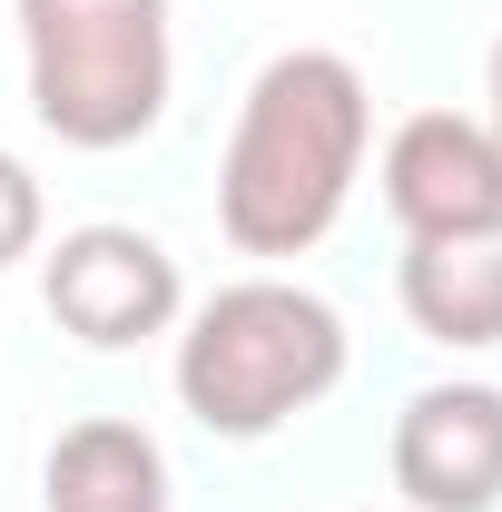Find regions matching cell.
I'll return each instance as SVG.
<instances>
[{"mask_svg": "<svg viewBox=\"0 0 502 512\" xmlns=\"http://www.w3.org/2000/svg\"><path fill=\"white\" fill-rule=\"evenodd\" d=\"M394 493L414 512L502 503V394L493 384H424L394 414Z\"/></svg>", "mask_w": 502, "mask_h": 512, "instance_id": "8992f818", "label": "cell"}, {"mask_svg": "<svg viewBox=\"0 0 502 512\" xmlns=\"http://www.w3.org/2000/svg\"><path fill=\"white\" fill-rule=\"evenodd\" d=\"M404 316L434 345H502V237H414Z\"/></svg>", "mask_w": 502, "mask_h": 512, "instance_id": "ba28073f", "label": "cell"}, {"mask_svg": "<svg viewBox=\"0 0 502 512\" xmlns=\"http://www.w3.org/2000/svg\"><path fill=\"white\" fill-rule=\"evenodd\" d=\"M40 296L99 355L109 345H148V335H168V316H178V256L158 247V237H138V227H79V237H60Z\"/></svg>", "mask_w": 502, "mask_h": 512, "instance_id": "277c9868", "label": "cell"}, {"mask_svg": "<svg viewBox=\"0 0 502 512\" xmlns=\"http://www.w3.org/2000/svg\"><path fill=\"white\" fill-rule=\"evenodd\" d=\"M365 168V79L335 50H286L256 69L227 168H217V227L247 256H296L335 227V207Z\"/></svg>", "mask_w": 502, "mask_h": 512, "instance_id": "6da1fadb", "label": "cell"}, {"mask_svg": "<svg viewBox=\"0 0 502 512\" xmlns=\"http://www.w3.org/2000/svg\"><path fill=\"white\" fill-rule=\"evenodd\" d=\"M30 237H40V178L20 158H0V266L30 256Z\"/></svg>", "mask_w": 502, "mask_h": 512, "instance_id": "9c48e42d", "label": "cell"}, {"mask_svg": "<svg viewBox=\"0 0 502 512\" xmlns=\"http://www.w3.org/2000/svg\"><path fill=\"white\" fill-rule=\"evenodd\" d=\"M345 375V325L325 296L286 286V276H247L217 286L197 306L188 345H178V394L207 434H276L286 414H306L325 384Z\"/></svg>", "mask_w": 502, "mask_h": 512, "instance_id": "7a4b0ae2", "label": "cell"}, {"mask_svg": "<svg viewBox=\"0 0 502 512\" xmlns=\"http://www.w3.org/2000/svg\"><path fill=\"white\" fill-rule=\"evenodd\" d=\"M30 109L69 148H128L168 109V0H20Z\"/></svg>", "mask_w": 502, "mask_h": 512, "instance_id": "3957f363", "label": "cell"}, {"mask_svg": "<svg viewBox=\"0 0 502 512\" xmlns=\"http://www.w3.org/2000/svg\"><path fill=\"white\" fill-rule=\"evenodd\" d=\"M384 207L404 237H502V148L493 128L424 109L384 148Z\"/></svg>", "mask_w": 502, "mask_h": 512, "instance_id": "5b68a950", "label": "cell"}, {"mask_svg": "<svg viewBox=\"0 0 502 512\" xmlns=\"http://www.w3.org/2000/svg\"><path fill=\"white\" fill-rule=\"evenodd\" d=\"M493 148H502V40H493Z\"/></svg>", "mask_w": 502, "mask_h": 512, "instance_id": "30bf717a", "label": "cell"}, {"mask_svg": "<svg viewBox=\"0 0 502 512\" xmlns=\"http://www.w3.org/2000/svg\"><path fill=\"white\" fill-rule=\"evenodd\" d=\"M40 503L50 512H168V463H158V444L138 424L89 414V424H69L50 444Z\"/></svg>", "mask_w": 502, "mask_h": 512, "instance_id": "52a82bcc", "label": "cell"}]
</instances>
